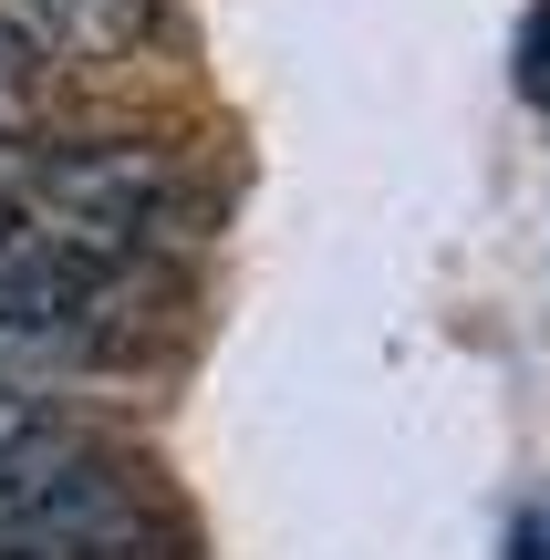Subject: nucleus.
<instances>
[{
	"instance_id": "4",
	"label": "nucleus",
	"mask_w": 550,
	"mask_h": 560,
	"mask_svg": "<svg viewBox=\"0 0 550 560\" xmlns=\"http://www.w3.org/2000/svg\"><path fill=\"white\" fill-rule=\"evenodd\" d=\"M42 83H52V42H42L32 21H11V11H0V156H11V145L32 136Z\"/></svg>"
},
{
	"instance_id": "2",
	"label": "nucleus",
	"mask_w": 550,
	"mask_h": 560,
	"mask_svg": "<svg viewBox=\"0 0 550 560\" xmlns=\"http://www.w3.org/2000/svg\"><path fill=\"white\" fill-rule=\"evenodd\" d=\"M115 301L104 291H42V280H0V384L62 374V363L104 353Z\"/></svg>"
},
{
	"instance_id": "6",
	"label": "nucleus",
	"mask_w": 550,
	"mask_h": 560,
	"mask_svg": "<svg viewBox=\"0 0 550 560\" xmlns=\"http://www.w3.org/2000/svg\"><path fill=\"white\" fill-rule=\"evenodd\" d=\"M510 83H519V104H550V0H530V21H519Z\"/></svg>"
},
{
	"instance_id": "1",
	"label": "nucleus",
	"mask_w": 550,
	"mask_h": 560,
	"mask_svg": "<svg viewBox=\"0 0 550 560\" xmlns=\"http://www.w3.org/2000/svg\"><path fill=\"white\" fill-rule=\"evenodd\" d=\"M177 219H187V166L166 145L83 136L0 156V280L125 301V280L177 240Z\"/></svg>"
},
{
	"instance_id": "7",
	"label": "nucleus",
	"mask_w": 550,
	"mask_h": 560,
	"mask_svg": "<svg viewBox=\"0 0 550 560\" xmlns=\"http://www.w3.org/2000/svg\"><path fill=\"white\" fill-rule=\"evenodd\" d=\"M510 560H550V529H540V520H519V529H510Z\"/></svg>"
},
{
	"instance_id": "3",
	"label": "nucleus",
	"mask_w": 550,
	"mask_h": 560,
	"mask_svg": "<svg viewBox=\"0 0 550 560\" xmlns=\"http://www.w3.org/2000/svg\"><path fill=\"white\" fill-rule=\"evenodd\" d=\"M11 21H32L42 42H62V52H125V42L156 21V0H0Z\"/></svg>"
},
{
	"instance_id": "5",
	"label": "nucleus",
	"mask_w": 550,
	"mask_h": 560,
	"mask_svg": "<svg viewBox=\"0 0 550 560\" xmlns=\"http://www.w3.org/2000/svg\"><path fill=\"white\" fill-rule=\"evenodd\" d=\"M42 436H62V425H52V405H42L32 384H0V467H11V457H32Z\"/></svg>"
}]
</instances>
